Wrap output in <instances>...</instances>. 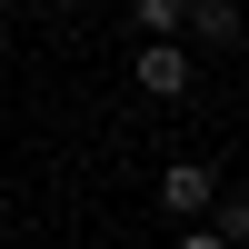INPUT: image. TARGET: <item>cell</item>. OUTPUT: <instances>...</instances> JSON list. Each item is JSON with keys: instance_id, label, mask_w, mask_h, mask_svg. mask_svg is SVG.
I'll return each instance as SVG.
<instances>
[{"instance_id": "obj_5", "label": "cell", "mask_w": 249, "mask_h": 249, "mask_svg": "<svg viewBox=\"0 0 249 249\" xmlns=\"http://www.w3.org/2000/svg\"><path fill=\"white\" fill-rule=\"evenodd\" d=\"M130 20H140V30H179V20H190V0H130Z\"/></svg>"}, {"instance_id": "obj_3", "label": "cell", "mask_w": 249, "mask_h": 249, "mask_svg": "<svg viewBox=\"0 0 249 249\" xmlns=\"http://www.w3.org/2000/svg\"><path fill=\"white\" fill-rule=\"evenodd\" d=\"M179 30H199L210 50H239V40H249V10H239V0H190V20H179Z\"/></svg>"}, {"instance_id": "obj_4", "label": "cell", "mask_w": 249, "mask_h": 249, "mask_svg": "<svg viewBox=\"0 0 249 249\" xmlns=\"http://www.w3.org/2000/svg\"><path fill=\"white\" fill-rule=\"evenodd\" d=\"M210 230L230 239V249H249V199H230V190H219V199H210Z\"/></svg>"}, {"instance_id": "obj_6", "label": "cell", "mask_w": 249, "mask_h": 249, "mask_svg": "<svg viewBox=\"0 0 249 249\" xmlns=\"http://www.w3.org/2000/svg\"><path fill=\"white\" fill-rule=\"evenodd\" d=\"M179 249H230V239H219L210 219H190V230H179Z\"/></svg>"}, {"instance_id": "obj_1", "label": "cell", "mask_w": 249, "mask_h": 249, "mask_svg": "<svg viewBox=\"0 0 249 249\" xmlns=\"http://www.w3.org/2000/svg\"><path fill=\"white\" fill-rule=\"evenodd\" d=\"M130 80H140V90H150V100H190V40H179V30H150V40H140V50H130Z\"/></svg>"}, {"instance_id": "obj_2", "label": "cell", "mask_w": 249, "mask_h": 249, "mask_svg": "<svg viewBox=\"0 0 249 249\" xmlns=\"http://www.w3.org/2000/svg\"><path fill=\"white\" fill-rule=\"evenodd\" d=\"M210 199H219V170H210V160H170V170H160V210H170V219H210Z\"/></svg>"}]
</instances>
